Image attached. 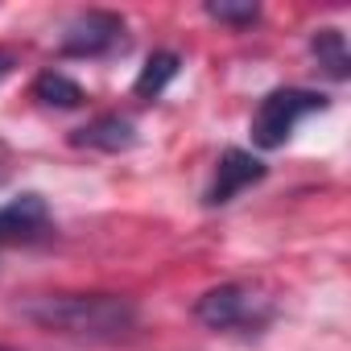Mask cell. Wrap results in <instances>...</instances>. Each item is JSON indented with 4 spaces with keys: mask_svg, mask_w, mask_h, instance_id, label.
I'll list each match as a JSON object with an SVG mask.
<instances>
[{
    "mask_svg": "<svg viewBox=\"0 0 351 351\" xmlns=\"http://www.w3.org/2000/svg\"><path fill=\"white\" fill-rule=\"evenodd\" d=\"M265 161L261 157H252L248 149H228L223 157H219V165H215V178H211V186H207V207H223V203H232V199H240L248 186H256L261 178H265Z\"/></svg>",
    "mask_w": 351,
    "mask_h": 351,
    "instance_id": "5",
    "label": "cell"
},
{
    "mask_svg": "<svg viewBox=\"0 0 351 351\" xmlns=\"http://www.w3.org/2000/svg\"><path fill=\"white\" fill-rule=\"evenodd\" d=\"M330 99L322 91H306V87H277L261 99V108L252 112V141L261 149H281L293 128L314 116V112H326Z\"/></svg>",
    "mask_w": 351,
    "mask_h": 351,
    "instance_id": "3",
    "label": "cell"
},
{
    "mask_svg": "<svg viewBox=\"0 0 351 351\" xmlns=\"http://www.w3.org/2000/svg\"><path fill=\"white\" fill-rule=\"evenodd\" d=\"M116 46H124V17H116L108 9L79 13L62 34V54L66 58H104Z\"/></svg>",
    "mask_w": 351,
    "mask_h": 351,
    "instance_id": "4",
    "label": "cell"
},
{
    "mask_svg": "<svg viewBox=\"0 0 351 351\" xmlns=\"http://www.w3.org/2000/svg\"><path fill=\"white\" fill-rule=\"evenodd\" d=\"M178 66H182V58L173 54V50H157V54H149V62L141 66V75H136V83H132V95L141 99V104H153V99H161V91L178 79Z\"/></svg>",
    "mask_w": 351,
    "mask_h": 351,
    "instance_id": "8",
    "label": "cell"
},
{
    "mask_svg": "<svg viewBox=\"0 0 351 351\" xmlns=\"http://www.w3.org/2000/svg\"><path fill=\"white\" fill-rule=\"evenodd\" d=\"M9 173H13V161H9V149L0 145V186L9 182Z\"/></svg>",
    "mask_w": 351,
    "mask_h": 351,
    "instance_id": "13",
    "label": "cell"
},
{
    "mask_svg": "<svg viewBox=\"0 0 351 351\" xmlns=\"http://www.w3.org/2000/svg\"><path fill=\"white\" fill-rule=\"evenodd\" d=\"M0 351H17V347H5V343H0Z\"/></svg>",
    "mask_w": 351,
    "mask_h": 351,
    "instance_id": "14",
    "label": "cell"
},
{
    "mask_svg": "<svg viewBox=\"0 0 351 351\" xmlns=\"http://www.w3.org/2000/svg\"><path fill=\"white\" fill-rule=\"evenodd\" d=\"M310 50H314V58H318V66L330 75V79H347L351 75V54H347V38L335 29V25H322V29H314V38H310Z\"/></svg>",
    "mask_w": 351,
    "mask_h": 351,
    "instance_id": "9",
    "label": "cell"
},
{
    "mask_svg": "<svg viewBox=\"0 0 351 351\" xmlns=\"http://www.w3.org/2000/svg\"><path fill=\"white\" fill-rule=\"evenodd\" d=\"M71 145L79 149H99V153H120V149H132L136 145V124L120 112H104L95 120H87L83 128L71 132Z\"/></svg>",
    "mask_w": 351,
    "mask_h": 351,
    "instance_id": "7",
    "label": "cell"
},
{
    "mask_svg": "<svg viewBox=\"0 0 351 351\" xmlns=\"http://www.w3.org/2000/svg\"><path fill=\"white\" fill-rule=\"evenodd\" d=\"M17 314L71 343H120L136 330V302L124 293H34Z\"/></svg>",
    "mask_w": 351,
    "mask_h": 351,
    "instance_id": "1",
    "label": "cell"
},
{
    "mask_svg": "<svg viewBox=\"0 0 351 351\" xmlns=\"http://www.w3.org/2000/svg\"><path fill=\"white\" fill-rule=\"evenodd\" d=\"M34 99H42L46 108H79L83 104V87L62 75V71H42L34 79Z\"/></svg>",
    "mask_w": 351,
    "mask_h": 351,
    "instance_id": "10",
    "label": "cell"
},
{
    "mask_svg": "<svg viewBox=\"0 0 351 351\" xmlns=\"http://www.w3.org/2000/svg\"><path fill=\"white\" fill-rule=\"evenodd\" d=\"M207 17L211 21H223L232 29H248L261 21V9L256 5H232V0H219V5H207Z\"/></svg>",
    "mask_w": 351,
    "mask_h": 351,
    "instance_id": "11",
    "label": "cell"
},
{
    "mask_svg": "<svg viewBox=\"0 0 351 351\" xmlns=\"http://www.w3.org/2000/svg\"><path fill=\"white\" fill-rule=\"evenodd\" d=\"M17 66V50H9V46H0V79H5L9 71Z\"/></svg>",
    "mask_w": 351,
    "mask_h": 351,
    "instance_id": "12",
    "label": "cell"
},
{
    "mask_svg": "<svg viewBox=\"0 0 351 351\" xmlns=\"http://www.w3.org/2000/svg\"><path fill=\"white\" fill-rule=\"evenodd\" d=\"M50 232V207L42 195H17L0 207V248H17V244H34Z\"/></svg>",
    "mask_w": 351,
    "mask_h": 351,
    "instance_id": "6",
    "label": "cell"
},
{
    "mask_svg": "<svg viewBox=\"0 0 351 351\" xmlns=\"http://www.w3.org/2000/svg\"><path fill=\"white\" fill-rule=\"evenodd\" d=\"M195 318L223 335H261L277 318V302L256 281H223L195 302Z\"/></svg>",
    "mask_w": 351,
    "mask_h": 351,
    "instance_id": "2",
    "label": "cell"
}]
</instances>
